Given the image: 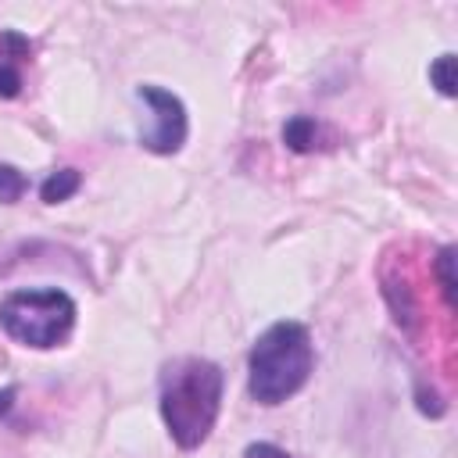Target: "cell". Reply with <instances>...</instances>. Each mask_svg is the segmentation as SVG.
<instances>
[{
  "instance_id": "cell-1",
  "label": "cell",
  "mask_w": 458,
  "mask_h": 458,
  "mask_svg": "<svg viewBox=\"0 0 458 458\" xmlns=\"http://www.w3.org/2000/svg\"><path fill=\"white\" fill-rule=\"evenodd\" d=\"M225 376L208 358H175L161 372V419L172 440L186 451L200 447L218 419Z\"/></svg>"
},
{
  "instance_id": "cell-2",
  "label": "cell",
  "mask_w": 458,
  "mask_h": 458,
  "mask_svg": "<svg viewBox=\"0 0 458 458\" xmlns=\"http://www.w3.org/2000/svg\"><path fill=\"white\" fill-rule=\"evenodd\" d=\"M315 369L311 333L301 322H272L250 347L247 358V390L258 404H283L293 397Z\"/></svg>"
},
{
  "instance_id": "cell-3",
  "label": "cell",
  "mask_w": 458,
  "mask_h": 458,
  "mask_svg": "<svg viewBox=\"0 0 458 458\" xmlns=\"http://www.w3.org/2000/svg\"><path fill=\"white\" fill-rule=\"evenodd\" d=\"M0 326L11 340L47 351L57 347L75 326V301L57 286L11 290L0 297Z\"/></svg>"
},
{
  "instance_id": "cell-4",
  "label": "cell",
  "mask_w": 458,
  "mask_h": 458,
  "mask_svg": "<svg viewBox=\"0 0 458 458\" xmlns=\"http://www.w3.org/2000/svg\"><path fill=\"white\" fill-rule=\"evenodd\" d=\"M136 93H140V100L150 104V111H154V129L143 132V147H147L150 154H175V150L186 143V129H190L182 100H179L172 89H161V86H150V82L140 86Z\"/></svg>"
},
{
  "instance_id": "cell-5",
  "label": "cell",
  "mask_w": 458,
  "mask_h": 458,
  "mask_svg": "<svg viewBox=\"0 0 458 458\" xmlns=\"http://www.w3.org/2000/svg\"><path fill=\"white\" fill-rule=\"evenodd\" d=\"M4 43H7V50H11V54H0V57H4V61H0V97H4V100H11V97H18V93H21L18 57H25V54H29V39H25V36H18V32H4Z\"/></svg>"
},
{
  "instance_id": "cell-6",
  "label": "cell",
  "mask_w": 458,
  "mask_h": 458,
  "mask_svg": "<svg viewBox=\"0 0 458 458\" xmlns=\"http://www.w3.org/2000/svg\"><path fill=\"white\" fill-rule=\"evenodd\" d=\"M315 136H318V125H315V118H308V114H293V118L283 125V143H286L293 154L315 150Z\"/></svg>"
},
{
  "instance_id": "cell-7",
  "label": "cell",
  "mask_w": 458,
  "mask_h": 458,
  "mask_svg": "<svg viewBox=\"0 0 458 458\" xmlns=\"http://www.w3.org/2000/svg\"><path fill=\"white\" fill-rule=\"evenodd\" d=\"M79 186H82V175H79L75 168H61V172H50V175L43 179L39 197H43L47 204H61V200H68Z\"/></svg>"
},
{
  "instance_id": "cell-8",
  "label": "cell",
  "mask_w": 458,
  "mask_h": 458,
  "mask_svg": "<svg viewBox=\"0 0 458 458\" xmlns=\"http://www.w3.org/2000/svg\"><path fill=\"white\" fill-rule=\"evenodd\" d=\"M29 190V179L14 165H0V204H14Z\"/></svg>"
},
{
  "instance_id": "cell-9",
  "label": "cell",
  "mask_w": 458,
  "mask_h": 458,
  "mask_svg": "<svg viewBox=\"0 0 458 458\" xmlns=\"http://www.w3.org/2000/svg\"><path fill=\"white\" fill-rule=\"evenodd\" d=\"M429 79L444 97H454V54H440L429 64Z\"/></svg>"
},
{
  "instance_id": "cell-10",
  "label": "cell",
  "mask_w": 458,
  "mask_h": 458,
  "mask_svg": "<svg viewBox=\"0 0 458 458\" xmlns=\"http://www.w3.org/2000/svg\"><path fill=\"white\" fill-rule=\"evenodd\" d=\"M451 265H454V247H444L437 254V276H440V290H444L447 304H454V272H451Z\"/></svg>"
},
{
  "instance_id": "cell-11",
  "label": "cell",
  "mask_w": 458,
  "mask_h": 458,
  "mask_svg": "<svg viewBox=\"0 0 458 458\" xmlns=\"http://www.w3.org/2000/svg\"><path fill=\"white\" fill-rule=\"evenodd\" d=\"M243 458H290V454H286L283 447L268 444V440H254V444L243 447Z\"/></svg>"
},
{
  "instance_id": "cell-12",
  "label": "cell",
  "mask_w": 458,
  "mask_h": 458,
  "mask_svg": "<svg viewBox=\"0 0 458 458\" xmlns=\"http://www.w3.org/2000/svg\"><path fill=\"white\" fill-rule=\"evenodd\" d=\"M14 397H18V386H4V390H0V419L14 408Z\"/></svg>"
}]
</instances>
